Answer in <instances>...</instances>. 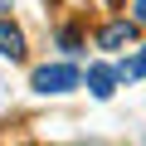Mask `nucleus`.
Here are the masks:
<instances>
[{
    "mask_svg": "<svg viewBox=\"0 0 146 146\" xmlns=\"http://www.w3.org/2000/svg\"><path fill=\"white\" fill-rule=\"evenodd\" d=\"M78 83H83V73L73 63H44V68H34V93H73Z\"/></svg>",
    "mask_w": 146,
    "mask_h": 146,
    "instance_id": "nucleus-1",
    "label": "nucleus"
},
{
    "mask_svg": "<svg viewBox=\"0 0 146 146\" xmlns=\"http://www.w3.org/2000/svg\"><path fill=\"white\" fill-rule=\"evenodd\" d=\"M112 83H117V68L112 63H93L88 68V93L93 98H112Z\"/></svg>",
    "mask_w": 146,
    "mask_h": 146,
    "instance_id": "nucleus-2",
    "label": "nucleus"
},
{
    "mask_svg": "<svg viewBox=\"0 0 146 146\" xmlns=\"http://www.w3.org/2000/svg\"><path fill=\"white\" fill-rule=\"evenodd\" d=\"M0 54L5 58H25V29L10 25V20H0Z\"/></svg>",
    "mask_w": 146,
    "mask_h": 146,
    "instance_id": "nucleus-3",
    "label": "nucleus"
},
{
    "mask_svg": "<svg viewBox=\"0 0 146 146\" xmlns=\"http://www.w3.org/2000/svg\"><path fill=\"white\" fill-rule=\"evenodd\" d=\"M131 39H136V25H131V20H117V25H107V29L98 34L102 49H122V44H131Z\"/></svg>",
    "mask_w": 146,
    "mask_h": 146,
    "instance_id": "nucleus-4",
    "label": "nucleus"
},
{
    "mask_svg": "<svg viewBox=\"0 0 146 146\" xmlns=\"http://www.w3.org/2000/svg\"><path fill=\"white\" fill-rule=\"evenodd\" d=\"M117 78H127V83H131V78H146V49H141L136 58H127V63H117Z\"/></svg>",
    "mask_w": 146,
    "mask_h": 146,
    "instance_id": "nucleus-5",
    "label": "nucleus"
},
{
    "mask_svg": "<svg viewBox=\"0 0 146 146\" xmlns=\"http://www.w3.org/2000/svg\"><path fill=\"white\" fill-rule=\"evenodd\" d=\"M136 25H146V0H136Z\"/></svg>",
    "mask_w": 146,
    "mask_h": 146,
    "instance_id": "nucleus-6",
    "label": "nucleus"
},
{
    "mask_svg": "<svg viewBox=\"0 0 146 146\" xmlns=\"http://www.w3.org/2000/svg\"><path fill=\"white\" fill-rule=\"evenodd\" d=\"M10 5H15V0H0V10H10Z\"/></svg>",
    "mask_w": 146,
    "mask_h": 146,
    "instance_id": "nucleus-7",
    "label": "nucleus"
}]
</instances>
